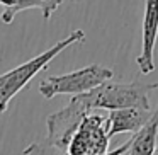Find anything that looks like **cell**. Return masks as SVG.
<instances>
[{"mask_svg": "<svg viewBox=\"0 0 158 155\" xmlns=\"http://www.w3.org/2000/svg\"><path fill=\"white\" fill-rule=\"evenodd\" d=\"M155 118L158 119V106H156V109H155Z\"/></svg>", "mask_w": 158, "mask_h": 155, "instance_id": "cell-10", "label": "cell"}, {"mask_svg": "<svg viewBox=\"0 0 158 155\" xmlns=\"http://www.w3.org/2000/svg\"><path fill=\"white\" fill-rule=\"evenodd\" d=\"M63 0H12L10 4H9L7 11L2 14V21L4 22H12L14 15L17 12L24 11V9H31V7H39L43 12H44V17L49 19V15L53 14L56 7L61 4Z\"/></svg>", "mask_w": 158, "mask_h": 155, "instance_id": "cell-9", "label": "cell"}, {"mask_svg": "<svg viewBox=\"0 0 158 155\" xmlns=\"http://www.w3.org/2000/svg\"><path fill=\"white\" fill-rule=\"evenodd\" d=\"M90 113H94V111L90 107L89 101H87L85 94L73 96L72 101L63 109L48 116V119H46V126H48L46 141L51 147L68 153V147L72 143V138L75 136L77 130L80 128L85 116Z\"/></svg>", "mask_w": 158, "mask_h": 155, "instance_id": "cell-4", "label": "cell"}, {"mask_svg": "<svg viewBox=\"0 0 158 155\" xmlns=\"http://www.w3.org/2000/svg\"><path fill=\"white\" fill-rule=\"evenodd\" d=\"M109 147L107 116L90 113L82 121L68 147V155H106Z\"/></svg>", "mask_w": 158, "mask_h": 155, "instance_id": "cell-5", "label": "cell"}, {"mask_svg": "<svg viewBox=\"0 0 158 155\" xmlns=\"http://www.w3.org/2000/svg\"><path fill=\"white\" fill-rule=\"evenodd\" d=\"M158 150V119L153 118L141 128L139 131L133 133L129 140L127 155H155Z\"/></svg>", "mask_w": 158, "mask_h": 155, "instance_id": "cell-8", "label": "cell"}, {"mask_svg": "<svg viewBox=\"0 0 158 155\" xmlns=\"http://www.w3.org/2000/svg\"><path fill=\"white\" fill-rule=\"evenodd\" d=\"M158 38V0H144V17L141 26V53L136 63L143 75L155 72V45Z\"/></svg>", "mask_w": 158, "mask_h": 155, "instance_id": "cell-6", "label": "cell"}, {"mask_svg": "<svg viewBox=\"0 0 158 155\" xmlns=\"http://www.w3.org/2000/svg\"><path fill=\"white\" fill-rule=\"evenodd\" d=\"M155 111L141 107H126V109L109 111L107 116V135L109 138L119 133H136L153 118Z\"/></svg>", "mask_w": 158, "mask_h": 155, "instance_id": "cell-7", "label": "cell"}, {"mask_svg": "<svg viewBox=\"0 0 158 155\" xmlns=\"http://www.w3.org/2000/svg\"><path fill=\"white\" fill-rule=\"evenodd\" d=\"M158 84H141V82H106L85 92L92 111H114L126 107H141L151 109L148 94L155 90Z\"/></svg>", "mask_w": 158, "mask_h": 155, "instance_id": "cell-2", "label": "cell"}, {"mask_svg": "<svg viewBox=\"0 0 158 155\" xmlns=\"http://www.w3.org/2000/svg\"><path fill=\"white\" fill-rule=\"evenodd\" d=\"M85 39V32L82 29L73 31L70 36H66L65 39L58 41L56 45H53L49 50L43 51L41 55L34 56V58L27 60L26 63L15 67V68L9 70V72L0 75V114L7 111V106L41 70H44L56 56L61 51H65L68 46L77 45V43Z\"/></svg>", "mask_w": 158, "mask_h": 155, "instance_id": "cell-1", "label": "cell"}, {"mask_svg": "<svg viewBox=\"0 0 158 155\" xmlns=\"http://www.w3.org/2000/svg\"><path fill=\"white\" fill-rule=\"evenodd\" d=\"M112 75L114 73L110 68L94 63V65L75 70V72L65 73V75L48 77L39 84V92L44 99H53V97L61 96V94L80 96V94L90 92L95 87L109 82Z\"/></svg>", "mask_w": 158, "mask_h": 155, "instance_id": "cell-3", "label": "cell"}]
</instances>
